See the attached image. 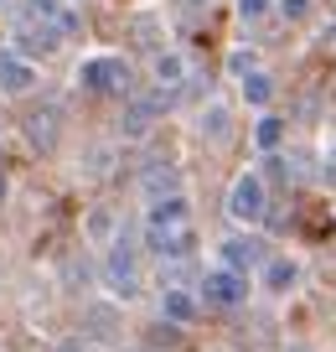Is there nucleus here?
<instances>
[{
	"label": "nucleus",
	"mask_w": 336,
	"mask_h": 352,
	"mask_svg": "<svg viewBox=\"0 0 336 352\" xmlns=\"http://www.w3.org/2000/svg\"><path fill=\"white\" fill-rule=\"evenodd\" d=\"M78 78H83V88H93V94H124V88H130L124 57H88V63L78 67Z\"/></svg>",
	"instance_id": "nucleus-2"
},
{
	"label": "nucleus",
	"mask_w": 336,
	"mask_h": 352,
	"mask_svg": "<svg viewBox=\"0 0 336 352\" xmlns=\"http://www.w3.org/2000/svg\"><path fill=\"white\" fill-rule=\"evenodd\" d=\"M109 285L120 296H135V249L130 243H114V254H109Z\"/></svg>",
	"instance_id": "nucleus-7"
},
{
	"label": "nucleus",
	"mask_w": 336,
	"mask_h": 352,
	"mask_svg": "<svg viewBox=\"0 0 336 352\" xmlns=\"http://www.w3.org/2000/svg\"><path fill=\"white\" fill-rule=\"evenodd\" d=\"M269 94H274V88H269V78H264V73L243 78V99H249V104H269Z\"/></svg>",
	"instance_id": "nucleus-15"
},
{
	"label": "nucleus",
	"mask_w": 336,
	"mask_h": 352,
	"mask_svg": "<svg viewBox=\"0 0 336 352\" xmlns=\"http://www.w3.org/2000/svg\"><path fill=\"white\" fill-rule=\"evenodd\" d=\"M207 285V300H217V306H238L243 296H249V275H243V270H212V275L202 280Z\"/></svg>",
	"instance_id": "nucleus-5"
},
{
	"label": "nucleus",
	"mask_w": 336,
	"mask_h": 352,
	"mask_svg": "<svg viewBox=\"0 0 336 352\" xmlns=\"http://www.w3.org/2000/svg\"><path fill=\"white\" fill-rule=\"evenodd\" d=\"M295 352H305V347H295Z\"/></svg>",
	"instance_id": "nucleus-22"
},
{
	"label": "nucleus",
	"mask_w": 336,
	"mask_h": 352,
	"mask_svg": "<svg viewBox=\"0 0 336 352\" xmlns=\"http://www.w3.org/2000/svg\"><path fill=\"white\" fill-rule=\"evenodd\" d=\"M145 243H150L155 254H166V259H186V254L197 249V228H192V212H186V202L176 197H155L150 218H145Z\"/></svg>",
	"instance_id": "nucleus-1"
},
{
	"label": "nucleus",
	"mask_w": 336,
	"mask_h": 352,
	"mask_svg": "<svg viewBox=\"0 0 336 352\" xmlns=\"http://www.w3.org/2000/svg\"><path fill=\"white\" fill-rule=\"evenodd\" d=\"M63 26L52 21V16H32V21H21L16 26V52H26V57H36V52H57V42H63Z\"/></svg>",
	"instance_id": "nucleus-3"
},
{
	"label": "nucleus",
	"mask_w": 336,
	"mask_h": 352,
	"mask_svg": "<svg viewBox=\"0 0 336 352\" xmlns=\"http://www.w3.org/2000/svg\"><path fill=\"white\" fill-rule=\"evenodd\" d=\"M155 104H161V99H140V104H130V114L120 120V130L130 135V140H135V135H145V130H150V120H155Z\"/></svg>",
	"instance_id": "nucleus-10"
},
{
	"label": "nucleus",
	"mask_w": 336,
	"mask_h": 352,
	"mask_svg": "<svg viewBox=\"0 0 336 352\" xmlns=\"http://www.w3.org/2000/svg\"><path fill=\"white\" fill-rule=\"evenodd\" d=\"M280 11H284V16H290V21H300V16H305V11H311V6H305V0H280Z\"/></svg>",
	"instance_id": "nucleus-19"
},
{
	"label": "nucleus",
	"mask_w": 336,
	"mask_h": 352,
	"mask_svg": "<svg viewBox=\"0 0 336 352\" xmlns=\"http://www.w3.org/2000/svg\"><path fill=\"white\" fill-rule=\"evenodd\" d=\"M0 202H5V171H0Z\"/></svg>",
	"instance_id": "nucleus-21"
},
{
	"label": "nucleus",
	"mask_w": 336,
	"mask_h": 352,
	"mask_svg": "<svg viewBox=\"0 0 336 352\" xmlns=\"http://www.w3.org/2000/svg\"><path fill=\"white\" fill-rule=\"evenodd\" d=\"M109 228H114V223H109V212H93V218H88V233H93V239H104Z\"/></svg>",
	"instance_id": "nucleus-18"
},
{
	"label": "nucleus",
	"mask_w": 336,
	"mask_h": 352,
	"mask_svg": "<svg viewBox=\"0 0 336 352\" xmlns=\"http://www.w3.org/2000/svg\"><path fill=\"white\" fill-rule=\"evenodd\" d=\"M264 6H269V0H238V11H243V16H259Z\"/></svg>",
	"instance_id": "nucleus-20"
},
{
	"label": "nucleus",
	"mask_w": 336,
	"mask_h": 352,
	"mask_svg": "<svg viewBox=\"0 0 336 352\" xmlns=\"http://www.w3.org/2000/svg\"><path fill=\"white\" fill-rule=\"evenodd\" d=\"M32 83H36L32 57L16 52V47H5V52H0V94H26Z\"/></svg>",
	"instance_id": "nucleus-6"
},
{
	"label": "nucleus",
	"mask_w": 336,
	"mask_h": 352,
	"mask_svg": "<svg viewBox=\"0 0 336 352\" xmlns=\"http://www.w3.org/2000/svg\"><path fill=\"white\" fill-rule=\"evenodd\" d=\"M295 275H300V270H295L290 259H269V270H264L269 290H290V285H295Z\"/></svg>",
	"instance_id": "nucleus-14"
},
{
	"label": "nucleus",
	"mask_w": 336,
	"mask_h": 352,
	"mask_svg": "<svg viewBox=\"0 0 336 352\" xmlns=\"http://www.w3.org/2000/svg\"><path fill=\"white\" fill-rule=\"evenodd\" d=\"M202 135H212V140H228V109H207Z\"/></svg>",
	"instance_id": "nucleus-16"
},
{
	"label": "nucleus",
	"mask_w": 336,
	"mask_h": 352,
	"mask_svg": "<svg viewBox=\"0 0 336 352\" xmlns=\"http://www.w3.org/2000/svg\"><path fill=\"white\" fill-rule=\"evenodd\" d=\"M280 135H284V120H274V114H264L259 120V145L269 151V145H280Z\"/></svg>",
	"instance_id": "nucleus-17"
},
{
	"label": "nucleus",
	"mask_w": 336,
	"mask_h": 352,
	"mask_svg": "<svg viewBox=\"0 0 336 352\" xmlns=\"http://www.w3.org/2000/svg\"><path fill=\"white\" fill-rule=\"evenodd\" d=\"M145 192H150V197H161V192H176V166H166V161H150L145 166Z\"/></svg>",
	"instance_id": "nucleus-11"
},
{
	"label": "nucleus",
	"mask_w": 336,
	"mask_h": 352,
	"mask_svg": "<svg viewBox=\"0 0 336 352\" xmlns=\"http://www.w3.org/2000/svg\"><path fill=\"white\" fill-rule=\"evenodd\" d=\"M161 311H166V316H171V321H192L197 316V300L192 296H186V290H166V296H161Z\"/></svg>",
	"instance_id": "nucleus-12"
},
{
	"label": "nucleus",
	"mask_w": 336,
	"mask_h": 352,
	"mask_svg": "<svg viewBox=\"0 0 336 352\" xmlns=\"http://www.w3.org/2000/svg\"><path fill=\"white\" fill-rule=\"evenodd\" d=\"M155 78H161V88H176L186 78V63L176 52H161V57H155Z\"/></svg>",
	"instance_id": "nucleus-13"
},
{
	"label": "nucleus",
	"mask_w": 336,
	"mask_h": 352,
	"mask_svg": "<svg viewBox=\"0 0 336 352\" xmlns=\"http://www.w3.org/2000/svg\"><path fill=\"white\" fill-rule=\"evenodd\" d=\"M228 212L238 223H259L264 218V182H259V176H238V182H233Z\"/></svg>",
	"instance_id": "nucleus-4"
},
{
	"label": "nucleus",
	"mask_w": 336,
	"mask_h": 352,
	"mask_svg": "<svg viewBox=\"0 0 336 352\" xmlns=\"http://www.w3.org/2000/svg\"><path fill=\"white\" fill-rule=\"evenodd\" d=\"M223 259H228L233 270H254V264L264 259V243H259V239H249V233H238V239L223 243Z\"/></svg>",
	"instance_id": "nucleus-8"
},
{
	"label": "nucleus",
	"mask_w": 336,
	"mask_h": 352,
	"mask_svg": "<svg viewBox=\"0 0 336 352\" xmlns=\"http://www.w3.org/2000/svg\"><path fill=\"white\" fill-rule=\"evenodd\" d=\"M26 130H32V140L42 145V151H52V145H57V109H52V104L36 109L32 120H26Z\"/></svg>",
	"instance_id": "nucleus-9"
}]
</instances>
